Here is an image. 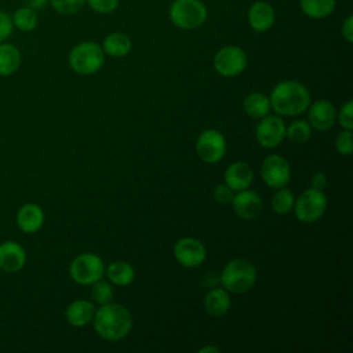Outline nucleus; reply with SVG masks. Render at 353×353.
<instances>
[{"instance_id": "nucleus-1", "label": "nucleus", "mask_w": 353, "mask_h": 353, "mask_svg": "<svg viewBox=\"0 0 353 353\" xmlns=\"http://www.w3.org/2000/svg\"><path fill=\"white\" fill-rule=\"evenodd\" d=\"M95 332L105 341L116 342L125 338L132 327V317L128 309L120 303H105L95 309L92 317Z\"/></svg>"}, {"instance_id": "nucleus-2", "label": "nucleus", "mask_w": 353, "mask_h": 353, "mask_svg": "<svg viewBox=\"0 0 353 353\" xmlns=\"http://www.w3.org/2000/svg\"><path fill=\"white\" fill-rule=\"evenodd\" d=\"M270 106L280 116H298L307 110L312 97L309 88L296 80H284L270 92Z\"/></svg>"}, {"instance_id": "nucleus-3", "label": "nucleus", "mask_w": 353, "mask_h": 353, "mask_svg": "<svg viewBox=\"0 0 353 353\" xmlns=\"http://www.w3.org/2000/svg\"><path fill=\"white\" fill-rule=\"evenodd\" d=\"M256 283L255 265L244 258L229 261L221 272V284L228 292L244 294Z\"/></svg>"}, {"instance_id": "nucleus-4", "label": "nucleus", "mask_w": 353, "mask_h": 353, "mask_svg": "<svg viewBox=\"0 0 353 353\" xmlns=\"http://www.w3.org/2000/svg\"><path fill=\"white\" fill-rule=\"evenodd\" d=\"M208 17L205 4L200 0H172L168 18L181 30H194L204 25Z\"/></svg>"}, {"instance_id": "nucleus-5", "label": "nucleus", "mask_w": 353, "mask_h": 353, "mask_svg": "<svg viewBox=\"0 0 353 353\" xmlns=\"http://www.w3.org/2000/svg\"><path fill=\"white\" fill-rule=\"evenodd\" d=\"M68 63L77 74H94L103 66L105 52L97 41H81L69 51Z\"/></svg>"}, {"instance_id": "nucleus-6", "label": "nucleus", "mask_w": 353, "mask_h": 353, "mask_svg": "<svg viewBox=\"0 0 353 353\" xmlns=\"http://www.w3.org/2000/svg\"><path fill=\"white\" fill-rule=\"evenodd\" d=\"M105 273V263L94 252H83L74 256L69 265L70 279L80 285H91L101 280Z\"/></svg>"}, {"instance_id": "nucleus-7", "label": "nucleus", "mask_w": 353, "mask_h": 353, "mask_svg": "<svg viewBox=\"0 0 353 353\" xmlns=\"http://www.w3.org/2000/svg\"><path fill=\"white\" fill-rule=\"evenodd\" d=\"M327 205L328 200L324 192L310 188L303 190L299 197L295 199L292 211L299 222L314 223L324 215Z\"/></svg>"}, {"instance_id": "nucleus-8", "label": "nucleus", "mask_w": 353, "mask_h": 353, "mask_svg": "<svg viewBox=\"0 0 353 353\" xmlns=\"http://www.w3.org/2000/svg\"><path fill=\"white\" fill-rule=\"evenodd\" d=\"M214 69L223 77H236L243 73L248 65L245 51L239 46L221 47L212 59Z\"/></svg>"}, {"instance_id": "nucleus-9", "label": "nucleus", "mask_w": 353, "mask_h": 353, "mask_svg": "<svg viewBox=\"0 0 353 353\" xmlns=\"http://www.w3.org/2000/svg\"><path fill=\"white\" fill-rule=\"evenodd\" d=\"M196 153L207 164L221 161L226 153V139L223 134L214 128H207L196 139Z\"/></svg>"}, {"instance_id": "nucleus-10", "label": "nucleus", "mask_w": 353, "mask_h": 353, "mask_svg": "<svg viewBox=\"0 0 353 353\" xmlns=\"http://www.w3.org/2000/svg\"><path fill=\"white\" fill-rule=\"evenodd\" d=\"M262 181L272 189L284 188L290 183L291 168L281 154H269L261 164Z\"/></svg>"}, {"instance_id": "nucleus-11", "label": "nucleus", "mask_w": 353, "mask_h": 353, "mask_svg": "<svg viewBox=\"0 0 353 353\" xmlns=\"http://www.w3.org/2000/svg\"><path fill=\"white\" fill-rule=\"evenodd\" d=\"M174 258L183 268H199L207 258L205 245L194 237L179 239L172 248Z\"/></svg>"}, {"instance_id": "nucleus-12", "label": "nucleus", "mask_w": 353, "mask_h": 353, "mask_svg": "<svg viewBox=\"0 0 353 353\" xmlns=\"http://www.w3.org/2000/svg\"><path fill=\"white\" fill-rule=\"evenodd\" d=\"M255 138L262 148L279 146L285 138V123L280 116H265L255 127Z\"/></svg>"}, {"instance_id": "nucleus-13", "label": "nucleus", "mask_w": 353, "mask_h": 353, "mask_svg": "<svg viewBox=\"0 0 353 353\" xmlns=\"http://www.w3.org/2000/svg\"><path fill=\"white\" fill-rule=\"evenodd\" d=\"M247 22L256 33L270 30L276 22V10L266 0H256L250 4L247 11Z\"/></svg>"}, {"instance_id": "nucleus-14", "label": "nucleus", "mask_w": 353, "mask_h": 353, "mask_svg": "<svg viewBox=\"0 0 353 353\" xmlns=\"http://www.w3.org/2000/svg\"><path fill=\"white\" fill-rule=\"evenodd\" d=\"M230 204L236 215L244 221H254L255 218H258L263 207L261 196L250 189L237 192V194L233 196Z\"/></svg>"}, {"instance_id": "nucleus-15", "label": "nucleus", "mask_w": 353, "mask_h": 353, "mask_svg": "<svg viewBox=\"0 0 353 353\" xmlns=\"http://www.w3.org/2000/svg\"><path fill=\"white\" fill-rule=\"evenodd\" d=\"M309 124L317 131H328L334 127L336 121V109L327 99H317L309 105Z\"/></svg>"}, {"instance_id": "nucleus-16", "label": "nucleus", "mask_w": 353, "mask_h": 353, "mask_svg": "<svg viewBox=\"0 0 353 353\" xmlns=\"http://www.w3.org/2000/svg\"><path fill=\"white\" fill-rule=\"evenodd\" d=\"M26 265L25 248L14 241L6 240L0 244V269L7 273H17Z\"/></svg>"}, {"instance_id": "nucleus-17", "label": "nucleus", "mask_w": 353, "mask_h": 353, "mask_svg": "<svg viewBox=\"0 0 353 353\" xmlns=\"http://www.w3.org/2000/svg\"><path fill=\"white\" fill-rule=\"evenodd\" d=\"M17 226L26 234L39 232L44 225V211L36 203H25L17 211Z\"/></svg>"}, {"instance_id": "nucleus-18", "label": "nucleus", "mask_w": 353, "mask_h": 353, "mask_svg": "<svg viewBox=\"0 0 353 353\" xmlns=\"http://www.w3.org/2000/svg\"><path fill=\"white\" fill-rule=\"evenodd\" d=\"M225 183L233 190L240 192L248 189L254 181V171L245 161H234L225 171Z\"/></svg>"}, {"instance_id": "nucleus-19", "label": "nucleus", "mask_w": 353, "mask_h": 353, "mask_svg": "<svg viewBox=\"0 0 353 353\" xmlns=\"http://www.w3.org/2000/svg\"><path fill=\"white\" fill-rule=\"evenodd\" d=\"M95 306L87 299L72 301L65 310L66 321L73 327H84L92 321Z\"/></svg>"}, {"instance_id": "nucleus-20", "label": "nucleus", "mask_w": 353, "mask_h": 353, "mask_svg": "<svg viewBox=\"0 0 353 353\" xmlns=\"http://www.w3.org/2000/svg\"><path fill=\"white\" fill-rule=\"evenodd\" d=\"M101 47L106 55L113 58H123L131 52L132 40L123 32H112L103 37Z\"/></svg>"}, {"instance_id": "nucleus-21", "label": "nucleus", "mask_w": 353, "mask_h": 353, "mask_svg": "<svg viewBox=\"0 0 353 353\" xmlns=\"http://www.w3.org/2000/svg\"><path fill=\"white\" fill-rule=\"evenodd\" d=\"M230 296L225 288H212L204 298V309L212 317H222L230 309Z\"/></svg>"}, {"instance_id": "nucleus-22", "label": "nucleus", "mask_w": 353, "mask_h": 353, "mask_svg": "<svg viewBox=\"0 0 353 353\" xmlns=\"http://www.w3.org/2000/svg\"><path fill=\"white\" fill-rule=\"evenodd\" d=\"M302 14L310 19L328 18L336 8V0H298Z\"/></svg>"}, {"instance_id": "nucleus-23", "label": "nucleus", "mask_w": 353, "mask_h": 353, "mask_svg": "<svg viewBox=\"0 0 353 353\" xmlns=\"http://www.w3.org/2000/svg\"><path fill=\"white\" fill-rule=\"evenodd\" d=\"M21 66V52L11 43H0V76L14 74Z\"/></svg>"}, {"instance_id": "nucleus-24", "label": "nucleus", "mask_w": 353, "mask_h": 353, "mask_svg": "<svg viewBox=\"0 0 353 353\" xmlns=\"http://www.w3.org/2000/svg\"><path fill=\"white\" fill-rule=\"evenodd\" d=\"M106 277L113 285L125 287L132 283L135 277V270L132 265L125 261H114L105 269Z\"/></svg>"}, {"instance_id": "nucleus-25", "label": "nucleus", "mask_w": 353, "mask_h": 353, "mask_svg": "<svg viewBox=\"0 0 353 353\" xmlns=\"http://www.w3.org/2000/svg\"><path fill=\"white\" fill-rule=\"evenodd\" d=\"M272 106L270 99L262 92H251L243 101V110L251 119H262L269 114Z\"/></svg>"}, {"instance_id": "nucleus-26", "label": "nucleus", "mask_w": 353, "mask_h": 353, "mask_svg": "<svg viewBox=\"0 0 353 353\" xmlns=\"http://www.w3.org/2000/svg\"><path fill=\"white\" fill-rule=\"evenodd\" d=\"M12 23L14 28L22 30V32H32L39 25V17L36 10L25 6L14 11L12 14Z\"/></svg>"}, {"instance_id": "nucleus-27", "label": "nucleus", "mask_w": 353, "mask_h": 353, "mask_svg": "<svg viewBox=\"0 0 353 353\" xmlns=\"http://www.w3.org/2000/svg\"><path fill=\"white\" fill-rule=\"evenodd\" d=\"M295 204V196L292 190L284 188L276 189V193L272 196V210L279 215H285L292 211Z\"/></svg>"}, {"instance_id": "nucleus-28", "label": "nucleus", "mask_w": 353, "mask_h": 353, "mask_svg": "<svg viewBox=\"0 0 353 353\" xmlns=\"http://www.w3.org/2000/svg\"><path fill=\"white\" fill-rule=\"evenodd\" d=\"M285 137L295 145H302L312 137V127L306 120H294L285 127Z\"/></svg>"}, {"instance_id": "nucleus-29", "label": "nucleus", "mask_w": 353, "mask_h": 353, "mask_svg": "<svg viewBox=\"0 0 353 353\" xmlns=\"http://www.w3.org/2000/svg\"><path fill=\"white\" fill-rule=\"evenodd\" d=\"M91 285H92L91 287V298H92V301L95 303H98L101 306V305L112 302L113 294H114L112 283H108V281H103V280H98V281H95Z\"/></svg>"}, {"instance_id": "nucleus-30", "label": "nucleus", "mask_w": 353, "mask_h": 353, "mask_svg": "<svg viewBox=\"0 0 353 353\" xmlns=\"http://www.w3.org/2000/svg\"><path fill=\"white\" fill-rule=\"evenodd\" d=\"M51 7L62 15H73L81 11L85 6V0H50Z\"/></svg>"}, {"instance_id": "nucleus-31", "label": "nucleus", "mask_w": 353, "mask_h": 353, "mask_svg": "<svg viewBox=\"0 0 353 353\" xmlns=\"http://www.w3.org/2000/svg\"><path fill=\"white\" fill-rule=\"evenodd\" d=\"M120 0H85V6H88L94 12L101 15L112 14L117 10Z\"/></svg>"}, {"instance_id": "nucleus-32", "label": "nucleus", "mask_w": 353, "mask_h": 353, "mask_svg": "<svg viewBox=\"0 0 353 353\" xmlns=\"http://www.w3.org/2000/svg\"><path fill=\"white\" fill-rule=\"evenodd\" d=\"M338 124L342 127V130H352L353 128V101L347 99L339 109V113H336Z\"/></svg>"}, {"instance_id": "nucleus-33", "label": "nucleus", "mask_w": 353, "mask_h": 353, "mask_svg": "<svg viewBox=\"0 0 353 353\" xmlns=\"http://www.w3.org/2000/svg\"><path fill=\"white\" fill-rule=\"evenodd\" d=\"M335 149L342 156H350L353 150L352 130H342L335 138Z\"/></svg>"}, {"instance_id": "nucleus-34", "label": "nucleus", "mask_w": 353, "mask_h": 353, "mask_svg": "<svg viewBox=\"0 0 353 353\" xmlns=\"http://www.w3.org/2000/svg\"><path fill=\"white\" fill-rule=\"evenodd\" d=\"M212 196L216 203L228 205L232 203L234 194H233V190L226 183H218L212 190Z\"/></svg>"}, {"instance_id": "nucleus-35", "label": "nucleus", "mask_w": 353, "mask_h": 353, "mask_svg": "<svg viewBox=\"0 0 353 353\" xmlns=\"http://www.w3.org/2000/svg\"><path fill=\"white\" fill-rule=\"evenodd\" d=\"M14 30V23L11 15H8L6 11L0 10V43L6 41Z\"/></svg>"}, {"instance_id": "nucleus-36", "label": "nucleus", "mask_w": 353, "mask_h": 353, "mask_svg": "<svg viewBox=\"0 0 353 353\" xmlns=\"http://www.w3.org/2000/svg\"><path fill=\"white\" fill-rule=\"evenodd\" d=\"M342 37L350 44L353 43V15H347L341 26Z\"/></svg>"}, {"instance_id": "nucleus-37", "label": "nucleus", "mask_w": 353, "mask_h": 353, "mask_svg": "<svg viewBox=\"0 0 353 353\" xmlns=\"http://www.w3.org/2000/svg\"><path fill=\"white\" fill-rule=\"evenodd\" d=\"M310 183H312V188H313V189L324 190L325 186L328 185L327 175H325L324 172H316V174H313V176H312V179H310Z\"/></svg>"}, {"instance_id": "nucleus-38", "label": "nucleus", "mask_w": 353, "mask_h": 353, "mask_svg": "<svg viewBox=\"0 0 353 353\" xmlns=\"http://www.w3.org/2000/svg\"><path fill=\"white\" fill-rule=\"evenodd\" d=\"M48 1L50 0H23L25 6H28V7L33 8V10H40V8L46 7Z\"/></svg>"}, {"instance_id": "nucleus-39", "label": "nucleus", "mask_w": 353, "mask_h": 353, "mask_svg": "<svg viewBox=\"0 0 353 353\" xmlns=\"http://www.w3.org/2000/svg\"><path fill=\"white\" fill-rule=\"evenodd\" d=\"M207 352H214V353H219L221 349L219 347H214V346H204L201 349H199V353H207Z\"/></svg>"}, {"instance_id": "nucleus-40", "label": "nucleus", "mask_w": 353, "mask_h": 353, "mask_svg": "<svg viewBox=\"0 0 353 353\" xmlns=\"http://www.w3.org/2000/svg\"><path fill=\"white\" fill-rule=\"evenodd\" d=\"M200 1H204V0H200Z\"/></svg>"}]
</instances>
